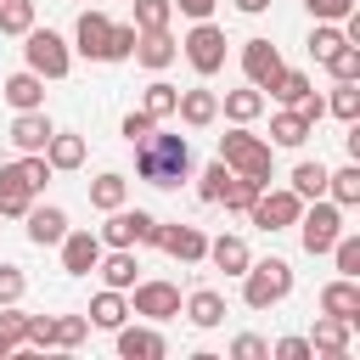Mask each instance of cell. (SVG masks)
<instances>
[{"label":"cell","instance_id":"obj_1","mask_svg":"<svg viewBox=\"0 0 360 360\" xmlns=\"http://www.w3.org/2000/svg\"><path fill=\"white\" fill-rule=\"evenodd\" d=\"M135 174L146 180V186H180V180H191V141L186 135H163V129H152V135H141L135 141Z\"/></svg>","mask_w":360,"mask_h":360},{"label":"cell","instance_id":"obj_2","mask_svg":"<svg viewBox=\"0 0 360 360\" xmlns=\"http://www.w3.org/2000/svg\"><path fill=\"white\" fill-rule=\"evenodd\" d=\"M219 163H225L231 174H242V180H259V186L276 180V152H270V141L253 135L248 124H236V129L219 135Z\"/></svg>","mask_w":360,"mask_h":360},{"label":"cell","instance_id":"obj_3","mask_svg":"<svg viewBox=\"0 0 360 360\" xmlns=\"http://www.w3.org/2000/svg\"><path fill=\"white\" fill-rule=\"evenodd\" d=\"M292 292V264L287 259H253L248 270H242V304L248 309H270V304H281Z\"/></svg>","mask_w":360,"mask_h":360},{"label":"cell","instance_id":"obj_4","mask_svg":"<svg viewBox=\"0 0 360 360\" xmlns=\"http://www.w3.org/2000/svg\"><path fill=\"white\" fill-rule=\"evenodd\" d=\"M22 68H34L39 79H68V68H73V45L56 34V28H28L22 34Z\"/></svg>","mask_w":360,"mask_h":360},{"label":"cell","instance_id":"obj_5","mask_svg":"<svg viewBox=\"0 0 360 360\" xmlns=\"http://www.w3.org/2000/svg\"><path fill=\"white\" fill-rule=\"evenodd\" d=\"M338 236H343V208H338L332 197L304 202V214H298V242H304V253L321 259V253H332Z\"/></svg>","mask_w":360,"mask_h":360},{"label":"cell","instance_id":"obj_6","mask_svg":"<svg viewBox=\"0 0 360 360\" xmlns=\"http://www.w3.org/2000/svg\"><path fill=\"white\" fill-rule=\"evenodd\" d=\"M96 236H101V248H152V242H158V214L124 202V208L107 214V225H101Z\"/></svg>","mask_w":360,"mask_h":360},{"label":"cell","instance_id":"obj_7","mask_svg":"<svg viewBox=\"0 0 360 360\" xmlns=\"http://www.w3.org/2000/svg\"><path fill=\"white\" fill-rule=\"evenodd\" d=\"M298 214H304V197L292 191V186H259V197H253V208H248V219L259 225V231H292L298 225Z\"/></svg>","mask_w":360,"mask_h":360},{"label":"cell","instance_id":"obj_8","mask_svg":"<svg viewBox=\"0 0 360 360\" xmlns=\"http://www.w3.org/2000/svg\"><path fill=\"white\" fill-rule=\"evenodd\" d=\"M180 51H186L191 73L214 79V73L225 68V28H214V17H202V22H191V34L180 39Z\"/></svg>","mask_w":360,"mask_h":360},{"label":"cell","instance_id":"obj_9","mask_svg":"<svg viewBox=\"0 0 360 360\" xmlns=\"http://www.w3.org/2000/svg\"><path fill=\"white\" fill-rule=\"evenodd\" d=\"M129 315H146L152 326L180 315V287L174 281H135L129 287Z\"/></svg>","mask_w":360,"mask_h":360},{"label":"cell","instance_id":"obj_10","mask_svg":"<svg viewBox=\"0 0 360 360\" xmlns=\"http://www.w3.org/2000/svg\"><path fill=\"white\" fill-rule=\"evenodd\" d=\"M152 248H163V253H169V259H180V264H202L208 236H202L197 225H180V219H174V225H163V219H158V242H152Z\"/></svg>","mask_w":360,"mask_h":360},{"label":"cell","instance_id":"obj_11","mask_svg":"<svg viewBox=\"0 0 360 360\" xmlns=\"http://www.w3.org/2000/svg\"><path fill=\"white\" fill-rule=\"evenodd\" d=\"M174 118H180L186 129H208V124H219V90H208V84H191V90H180V101H174Z\"/></svg>","mask_w":360,"mask_h":360},{"label":"cell","instance_id":"obj_12","mask_svg":"<svg viewBox=\"0 0 360 360\" xmlns=\"http://www.w3.org/2000/svg\"><path fill=\"white\" fill-rule=\"evenodd\" d=\"M107 34H112V17H107V11H79V22H73V51L90 56V62H107Z\"/></svg>","mask_w":360,"mask_h":360},{"label":"cell","instance_id":"obj_13","mask_svg":"<svg viewBox=\"0 0 360 360\" xmlns=\"http://www.w3.org/2000/svg\"><path fill=\"white\" fill-rule=\"evenodd\" d=\"M146 73H163L174 56H180V39L169 34V28H146V34H135V51H129Z\"/></svg>","mask_w":360,"mask_h":360},{"label":"cell","instance_id":"obj_14","mask_svg":"<svg viewBox=\"0 0 360 360\" xmlns=\"http://www.w3.org/2000/svg\"><path fill=\"white\" fill-rule=\"evenodd\" d=\"M22 225H28V242H34V248H56V242L68 236V214H62L56 202H28Z\"/></svg>","mask_w":360,"mask_h":360},{"label":"cell","instance_id":"obj_15","mask_svg":"<svg viewBox=\"0 0 360 360\" xmlns=\"http://www.w3.org/2000/svg\"><path fill=\"white\" fill-rule=\"evenodd\" d=\"M96 276H101V287H118V292H129V287L141 281V259H135V248H101V259H96Z\"/></svg>","mask_w":360,"mask_h":360},{"label":"cell","instance_id":"obj_16","mask_svg":"<svg viewBox=\"0 0 360 360\" xmlns=\"http://www.w3.org/2000/svg\"><path fill=\"white\" fill-rule=\"evenodd\" d=\"M56 248H62V270H68V276H90L96 259H101V236H96V231H68Z\"/></svg>","mask_w":360,"mask_h":360},{"label":"cell","instance_id":"obj_17","mask_svg":"<svg viewBox=\"0 0 360 360\" xmlns=\"http://www.w3.org/2000/svg\"><path fill=\"white\" fill-rule=\"evenodd\" d=\"M321 315H338L349 326H360V281L354 276H338L321 287Z\"/></svg>","mask_w":360,"mask_h":360},{"label":"cell","instance_id":"obj_18","mask_svg":"<svg viewBox=\"0 0 360 360\" xmlns=\"http://www.w3.org/2000/svg\"><path fill=\"white\" fill-rule=\"evenodd\" d=\"M169 354V343H163V332L158 326H118V360H163Z\"/></svg>","mask_w":360,"mask_h":360},{"label":"cell","instance_id":"obj_19","mask_svg":"<svg viewBox=\"0 0 360 360\" xmlns=\"http://www.w3.org/2000/svg\"><path fill=\"white\" fill-rule=\"evenodd\" d=\"M180 315H186L197 332H214V326L225 321V292H214V287H197V292H186V298H180Z\"/></svg>","mask_w":360,"mask_h":360},{"label":"cell","instance_id":"obj_20","mask_svg":"<svg viewBox=\"0 0 360 360\" xmlns=\"http://www.w3.org/2000/svg\"><path fill=\"white\" fill-rule=\"evenodd\" d=\"M276 68H281V51L270 45V39H242V73H248V84H270L276 79Z\"/></svg>","mask_w":360,"mask_h":360},{"label":"cell","instance_id":"obj_21","mask_svg":"<svg viewBox=\"0 0 360 360\" xmlns=\"http://www.w3.org/2000/svg\"><path fill=\"white\" fill-rule=\"evenodd\" d=\"M51 129H56V124L45 118V107H28V112L11 118V146H17V152H45Z\"/></svg>","mask_w":360,"mask_h":360},{"label":"cell","instance_id":"obj_22","mask_svg":"<svg viewBox=\"0 0 360 360\" xmlns=\"http://www.w3.org/2000/svg\"><path fill=\"white\" fill-rule=\"evenodd\" d=\"M349 343H354V326H349V321H338V315H315V332H309V349H315V354L343 360Z\"/></svg>","mask_w":360,"mask_h":360},{"label":"cell","instance_id":"obj_23","mask_svg":"<svg viewBox=\"0 0 360 360\" xmlns=\"http://www.w3.org/2000/svg\"><path fill=\"white\" fill-rule=\"evenodd\" d=\"M28 202H34V186L22 180V169L17 163H0V219H22Z\"/></svg>","mask_w":360,"mask_h":360},{"label":"cell","instance_id":"obj_24","mask_svg":"<svg viewBox=\"0 0 360 360\" xmlns=\"http://www.w3.org/2000/svg\"><path fill=\"white\" fill-rule=\"evenodd\" d=\"M45 163H51V174H73V169L84 163V135H73V129H51V141H45Z\"/></svg>","mask_w":360,"mask_h":360},{"label":"cell","instance_id":"obj_25","mask_svg":"<svg viewBox=\"0 0 360 360\" xmlns=\"http://www.w3.org/2000/svg\"><path fill=\"white\" fill-rule=\"evenodd\" d=\"M0 96H6L17 112H28V107H45V79H39L34 68H17V73L0 84Z\"/></svg>","mask_w":360,"mask_h":360},{"label":"cell","instance_id":"obj_26","mask_svg":"<svg viewBox=\"0 0 360 360\" xmlns=\"http://www.w3.org/2000/svg\"><path fill=\"white\" fill-rule=\"evenodd\" d=\"M202 259H208L214 270H225V276H242V270L253 264V253H248V242H242V236H231V231H225V236H214Z\"/></svg>","mask_w":360,"mask_h":360},{"label":"cell","instance_id":"obj_27","mask_svg":"<svg viewBox=\"0 0 360 360\" xmlns=\"http://www.w3.org/2000/svg\"><path fill=\"white\" fill-rule=\"evenodd\" d=\"M90 326H101V332H118L124 321H129V298L118 292V287H101L96 298H90V315H84Z\"/></svg>","mask_w":360,"mask_h":360},{"label":"cell","instance_id":"obj_28","mask_svg":"<svg viewBox=\"0 0 360 360\" xmlns=\"http://www.w3.org/2000/svg\"><path fill=\"white\" fill-rule=\"evenodd\" d=\"M259 112H264V90L259 84H242V90L219 96V118H231V124H253Z\"/></svg>","mask_w":360,"mask_h":360},{"label":"cell","instance_id":"obj_29","mask_svg":"<svg viewBox=\"0 0 360 360\" xmlns=\"http://www.w3.org/2000/svg\"><path fill=\"white\" fill-rule=\"evenodd\" d=\"M264 90H270L281 107H298V101H304L315 84H309V73H304V68H287V62H281V68H276V79H270Z\"/></svg>","mask_w":360,"mask_h":360},{"label":"cell","instance_id":"obj_30","mask_svg":"<svg viewBox=\"0 0 360 360\" xmlns=\"http://www.w3.org/2000/svg\"><path fill=\"white\" fill-rule=\"evenodd\" d=\"M309 135H315V124H309L298 107H281V112L270 118V141H276V146H304Z\"/></svg>","mask_w":360,"mask_h":360},{"label":"cell","instance_id":"obj_31","mask_svg":"<svg viewBox=\"0 0 360 360\" xmlns=\"http://www.w3.org/2000/svg\"><path fill=\"white\" fill-rule=\"evenodd\" d=\"M124 202H129V180H124L118 169H107V174H96V180H90V208L112 214V208H124Z\"/></svg>","mask_w":360,"mask_h":360},{"label":"cell","instance_id":"obj_32","mask_svg":"<svg viewBox=\"0 0 360 360\" xmlns=\"http://www.w3.org/2000/svg\"><path fill=\"white\" fill-rule=\"evenodd\" d=\"M326 197L338 202V208H354L360 202V163L349 158L343 169H326Z\"/></svg>","mask_w":360,"mask_h":360},{"label":"cell","instance_id":"obj_33","mask_svg":"<svg viewBox=\"0 0 360 360\" xmlns=\"http://www.w3.org/2000/svg\"><path fill=\"white\" fill-rule=\"evenodd\" d=\"M326 112L354 124L360 118V79H332V96H326Z\"/></svg>","mask_w":360,"mask_h":360},{"label":"cell","instance_id":"obj_34","mask_svg":"<svg viewBox=\"0 0 360 360\" xmlns=\"http://www.w3.org/2000/svg\"><path fill=\"white\" fill-rule=\"evenodd\" d=\"M174 101H180V90H174L169 79H152V84H146V96H141V112L163 124V118H174Z\"/></svg>","mask_w":360,"mask_h":360},{"label":"cell","instance_id":"obj_35","mask_svg":"<svg viewBox=\"0 0 360 360\" xmlns=\"http://www.w3.org/2000/svg\"><path fill=\"white\" fill-rule=\"evenodd\" d=\"M292 191H298L304 202H315V197H326V163H321V158H315V163L304 158V163L292 169Z\"/></svg>","mask_w":360,"mask_h":360},{"label":"cell","instance_id":"obj_36","mask_svg":"<svg viewBox=\"0 0 360 360\" xmlns=\"http://www.w3.org/2000/svg\"><path fill=\"white\" fill-rule=\"evenodd\" d=\"M84 338H90L84 315H51V349H79Z\"/></svg>","mask_w":360,"mask_h":360},{"label":"cell","instance_id":"obj_37","mask_svg":"<svg viewBox=\"0 0 360 360\" xmlns=\"http://www.w3.org/2000/svg\"><path fill=\"white\" fill-rule=\"evenodd\" d=\"M0 343H6L11 354L28 349V315H22L17 304H0Z\"/></svg>","mask_w":360,"mask_h":360},{"label":"cell","instance_id":"obj_38","mask_svg":"<svg viewBox=\"0 0 360 360\" xmlns=\"http://www.w3.org/2000/svg\"><path fill=\"white\" fill-rule=\"evenodd\" d=\"M34 28V0H0V34L22 39Z\"/></svg>","mask_w":360,"mask_h":360},{"label":"cell","instance_id":"obj_39","mask_svg":"<svg viewBox=\"0 0 360 360\" xmlns=\"http://www.w3.org/2000/svg\"><path fill=\"white\" fill-rule=\"evenodd\" d=\"M253 197H259V180H242V174H231V180H225V191H219L225 214H248V208H253Z\"/></svg>","mask_w":360,"mask_h":360},{"label":"cell","instance_id":"obj_40","mask_svg":"<svg viewBox=\"0 0 360 360\" xmlns=\"http://www.w3.org/2000/svg\"><path fill=\"white\" fill-rule=\"evenodd\" d=\"M332 264H338V276H354V281H360V236H354V231H343V236L332 242Z\"/></svg>","mask_w":360,"mask_h":360},{"label":"cell","instance_id":"obj_41","mask_svg":"<svg viewBox=\"0 0 360 360\" xmlns=\"http://www.w3.org/2000/svg\"><path fill=\"white\" fill-rule=\"evenodd\" d=\"M338 45H349L338 22H315V28H309V56H315V62H326V56H332Z\"/></svg>","mask_w":360,"mask_h":360},{"label":"cell","instance_id":"obj_42","mask_svg":"<svg viewBox=\"0 0 360 360\" xmlns=\"http://www.w3.org/2000/svg\"><path fill=\"white\" fill-rule=\"evenodd\" d=\"M321 68H326L332 79H360V45H338Z\"/></svg>","mask_w":360,"mask_h":360},{"label":"cell","instance_id":"obj_43","mask_svg":"<svg viewBox=\"0 0 360 360\" xmlns=\"http://www.w3.org/2000/svg\"><path fill=\"white\" fill-rule=\"evenodd\" d=\"M169 17H174L169 0H135V28H141V34H146V28H169Z\"/></svg>","mask_w":360,"mask_h":360},{"label":"cell","instance_id":"obj_44","mask_svg":"<svg viewBox=\"0 0 360 360\" xmlns=\"http://www.w3.org/2000/svg\"><path fill=\"white\" fill-rule=\"evenodd\" d=\"M135 22H112V34H107V62H129V51H135Z\"/></svg>","mask_w":360,"mask_h":360},{"label":"cell","instance_id":"obj_45","mask_svg":"<svg viewBox=\"0 0 360 360\" xmlns=\"http://www.w3.org/2000/svg\"><path fill=\"white\" fill-rule=\"evenodd\" d=\"M225 180H231V169H225V163L214 158V163H208V169L197 174V197H202V202H219V191H225Z\"/></svg>","mask_w":360,"mask_h":360},{"label":"cell","instance_id":"obj_46","mask_svg":"<svg viewBox=\"0 0 360 360\" xmlns=\"http://www.w3.org/2000/svg\"><path fill=\"white\" fill-rule=\"evenodd\" d=\"M22 292H28V276L17 264H0V304H22Z\"/></svg>","mask_w":360,"mask_h":360},{"label":"cell","instance_id":"obj_47","mask_svg":"<svg viewBox=\"0 0 360 360\" xmlns=\"http://www.w3.org/2000/svg\"><path fill=\"white\" fill-rule=\"evenodd\" d=\"M304 6H309L315 22H343V17L354 11V0H304Z\"/></svg>","mask_w":360,"mask_h":360},{"label":"cell","instance_id":"obj_48","mask_svg":"<svg viewBox=\"0 0 360 360\" xmlns=\"http://www.w3.org/2000/svg\"><path fill=\"white\" fill-rule=\"evenodd\" d=\"M231 360H270V343L253 338V332H242V338L231 343Z\"/></svg>","mask_w":360,"mask_h":360},{"label":"cell","instance_id":"obj_49","mask_svg":"<svg viewBox=\"0 0 360 360\" xmlns=\"http://www.w3.org/2000/svg\"><path fill=\"white\" fill-rule=\"evenodd\" d=\"M118 129H124V141H129V146H135V141H141V135H152V129H158V118H146V112H141V107H135V112H124V124H118Z\"/></svg>","mask_w":360,"mask_h":360},{"label":"cell","instance_id":"obj_50","mask_svg":"<svg viewBox=\"0 0 360 360\" xmlns=\"http://www.w3.org/2000/svg\"><path fill=\"white\" fill-rule=\"evenodd\" d=\"M270 354L276 360H309L315 349H309V338H281V343H270Z\"/></svg>","mask_w":360,"mask_h":360},{"label":"cell","instance_id":"obj_51","mask_svg":"<svg viewBox=\"0 0 360 360\" xmlns=\"http://www.w3.org/2000/svg\"><path fill=\"white\" fill-rule=\"evenodd\" d=\"M28 349H51V315H28Z\"/></svg>","mask_w":360,"mask_h":360},{"label":"cell","instance_id":"obj_52","mask_svg":"<svg viewBox=\"0 0 360 360\" xmlns=\"http://www.w3.org/2000/svg\"><path fill=\"white\" fill-rule=\"evenodd\" d=\"M169 6H174V11H186L191 22H202V17H214V6H219V0H169Z\"/></svg>","mask_w":360,"mask_h":360},{"label":"cell","instance_id":"obj_53","mask_svg":"<svg viewBox=\"0 0 360 360\" xmlns=\"http://www.w3.org/2000/svg\"><path fill=\"white\" fill-rule=\"evenodd\" d=\"M236 11L242 17H259V11H270V0H236Z\"/></svg>","mask_w":360,"mask_h":360},{"label":"cell","instance_id":"obj_54","mask_svg":"<svg viewBox=\"0 0 360 360\" xmlns=\"http://www.w3.org/2000/svg\"><path fill=\"white\" fill-rule=\"evenodd\" d=\"M6 354H11V349H6V343H0V360H6Z\"/></svg>","mask_w":360,"mask_h":360}]
</instances>
